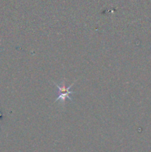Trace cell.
<instances>
[{
	"mask_svg": "<svg viewBox=\"0 0 151 152\" xmlns=\"http://www.w3.org/2000/svg\"><path fill=\"white\" fill-rule=\"evenodd\" d=\"M74 83H73L72 85L68 86V87H66V86H65V83L64 80L62 81L61 86L60 85H58L57 83H53V84L56 86L58 91H59V93H58L59 94V96L56 97V100H55V102H57V101H62V103L65 104V101H66L67 99H70V101H73L72 97H71V95H72L73 94L75 93V91H71V88L73 87Z\"/></svg>",
	"mask_w": 151,
	"mask_h": 152,
	"instance_id": "1",
	"label": "cell"
}]
</instances>
